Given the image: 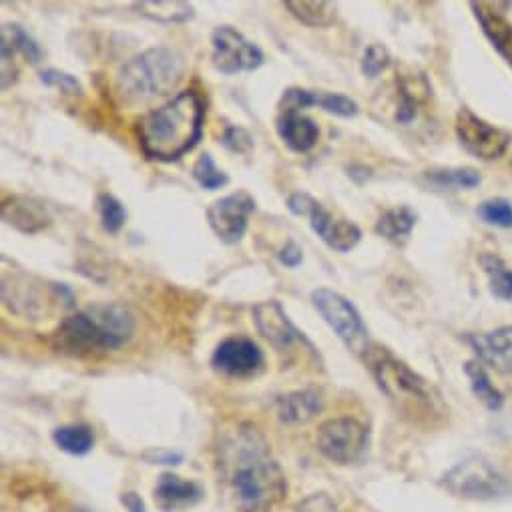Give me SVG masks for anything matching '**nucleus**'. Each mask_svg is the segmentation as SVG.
Returning a JSON list of instances; mask_svg holds the SVG:
<instances>
[{
	"instance_id": "1",
	"label": "nucleus",
	"mask_w": 512,
	"mask_h": 512,
	"mask_svg": "<svg viewBox=\"0 0 512 512\" xmlns=\"http://www.w3.org/2000/svg\"><path fill=\"white\" fill-rule=\"evenodd\" d=\"M215 466L235 512H274L286 498V476L264 434L249 422L219 430Z\"/></svg>"
},
{
	"instance_id": "2",
	"label": "nucleus",
	"mask_w": 512,
	"mask_h": 512,
	"mask_svg": "<svg viewBox=\"0 0 512 512\" xmlns=\"http://www.w3.org/2000/svg\"><path fill=\"white\" fill-rule=\"evenodd\" d=\"M203 123L205 107L201 97L193 91H183L141 117L137 123L141 151L151 161H177L201 141Z\"/></svg>"
},
{
	"instance_id": "3",
	"label": "nucleus",
	"mask_w": 512,
	"mask_h": 512,
	"mask_svg": "<svg viewBox=\"0 0 512 512\" xmlns=\"http://www.w3.org/2000/svg\"><path fill=\"white\" fill-rule=\"evenodd\" d=\"M135 334V316L123 304H95L65 318L51 336L57 352L87 358L123 348Z\"/></svg>"
},
{
	"instance_id": "4",
	"label": "nucleus",
	"mask_w": 512,
	"mask_h": 512,
	"mask_svg": "<svg viewBox=\"0 0 512 512\" xmlns=\"http://www.w3.org/2000/svg\"><path fill=\"white\" fill-rule=\"evenodd\" d=\"M364 358L380 390L388 396L400 414L414 422L430 420L432 416L440 414V400L430 382L418 376L402 360L376 346H370Z\"/></svg>"
},
{
	"instance_id": "5",
	"label": "nucleus",
	"mask_w": 512,
	"mask_h": 512,
	"mask_svg": "<svg viewBox=\"0 0 512 512\" xmlns=\"http://www.w3.org/2000/svg\"><path fill=\"white\" fill-rule=\"evenodd\" d=\"M185 75V61L171 49L155 47L127 61L117 75V91L125 103H145L171 93Z\"/></svg>"
},
{
	"instance_id": "6",
	"label": "nucleus",
	"mask_w": 512,
	"mask_h": 512,
	"mask_svg": "<svg viewBox=\"0 0 512 512\" xmlns=\"http://www.w3.org/2000/svg\"><path fill=\"white\" fill-rule=\"evenodd\" d=\"M5 306L23 318L47 320L61 310L73 308V292L65 284H51L31 276H5L3 280Z\"/></svg>"
},
{
	"instance_id": "7",
	"label": "nucleus",
	"mask_w": 512,
	"mask_h": 512,
	"mask_svg": "<svg viewBox=\"0 0 512 512\" xmlns=\"http://www.w3.org/2000/svg\"><path fill=\"white\" fill-rule=\"evenodd\" d=\"M442 486L460 498L470 500H492L508 492V482L504 476L482 456H468L450 468Z\"/></svg>"
},
{
	"instance_id": "8",
	"label": "nucleus",
	"mask_w": 512,
	"mask_h": 512,
	"mask_svg": "<svg viewBox=\"0 0 512 512\" xmlns=\"http://www.w3.org/2000/svg\"><path fill=\"white\" fill-rule=\"evenodd\" d=\"M312 304L348 350L354 354H366L370 348L368 328L350 300L334 290L320 288L312 292Z\"/></svg>"
},
{
	"instance_id": "9",
	"label": "nucleus",
	"mask_w": 512,
	"mask_h": 512,
	"mask_svg": "<svg viewBox=\"0 0 512 512\" xmlns=\"http://www.w3.org/2000/svg\"><path fill=\"white\" fill-rule=\"evenodd\" d=\"M368 444V428L350 416L330 418L320 424L316 446L334 464L356 462Z\"/></svg>"
},
{
	"instance_id": "10",
	"label": "nucleus",
	"mask_w": 512,
	"mask_h": 512,
	"mask_svg": "<svg viewBox=\"0 0 512 512\" xmlns=\"http://www.w3.org/2000/svg\"><path fill=\"white\" fill-rule=\"evenodd\" d=\"M211 63L223 75L255 71L264 65V53L233 27H217L211 35Z\"/></svg>"
},
{
	"instance_id": "11",
	"label": "nucleus",
	"mask_w": 512,
	"mask_h": 512,
	"mask_svg": "<svg viewBox=\"0 0 512 512\" xmlns=\"http://www.w3.org/2000/svg\"><path fill=\"white\" fill-rule=\"evenodd\" d=\"M456 135L462 147L484 161L500 159L512 141V135L500 127H494L474 115L470 109H460L456 115Z\"/></svg>"
},
{
	"instance_id": "12",
	"label": "nucleus",
	"mask_w": 512,
	"mask_h": 512,
	"mask_svg": "<svg viewBox=\"0 0 512 512\" xmlns=\"http://www.w3.org/2000/svg\"><path fill=\"white\" fill-rule=\"evenodd\" d=\"M266 358L262 348L245 336L225 338L211 356L215 372L229 378H251L264 370Z\"/></svg>"
},
{
	"instance_id": "13",
	"label": "nucleus",
	"mask_w": 512,
	"mask_h": 512,
	"mask_svg": "<svg viewBox=\"0 0 512 512\" xmlns=\"http://www.w3.org/2000/svg\"><path fill=\"white\" fill-rule=\"evenodd\" d=\"M255 211V199L247 191L229 193L207 207V221L223 243H237L245 235L247 219Z\"/></svg>"
},
{
	"instance_id": "14",
	"label": "nucleus",
	"mask_w": 512,
	"mask_h": 512,
	"mask_svg": "<svg viewBox=\"0 0 512 512\" xmlns=\"http://www.w3.org/2000/svg\"><path fill=\"white\" fill-rule=\"evenodd\" d=\"M253 322L258 332L280 352L290 350L296 344H308L306 336L294 326L286 310L278 300H268L253 308Z\"/></svg>"
},
{
	"instance_id": "15",
	"label": "nucleus",
	"mask_w": 512,
	"mask_h": 512,
	"mask_svg": "<svg viewBox=\"0 0 512 512\" xmlns=\"http://www.w3.org/2000/svg\"><path fill=\"white\" fill-rule=\"evenodd\" d=\"M306 217L310 219V225L312 229L320 235V239L340 251V253H346L350 249H354L360 239H362V231L356 223L352 221H346V219H336L320 201L312 199L308 211H306Z\"/></svg>"
},
{
	"instance_id": "16",
	"label": "nucleus",
	"mask_w": 512,
	"mask_h": 512,
	"mask_svg": "<svg viewBox=\"0 0 512 512\" xmlns=\"http://www.w3.org/2000/svg\"><path fill=\"white\" fill-rule=\"evenodd\" d=\"M306 107H322L328 113L338 117H354L358 113V105L354 99L336 93H320L308 89H288L280 101V111H300Z\"/></svg>"
},
{
	"instance_id": "17",
	"label": "nucleus",
	"mask_w": 512,
	"mask_h": 512,
	"mask_svg": "<svg viewBox=\"0 0 512 512\" xmlns=\"http://www.w3.org/2000/svg\"><path fill=\"white\" fill-rule=\"evenodd\" d=\"M3 219L7 225L15 227L21 233H29V235H35V233L47 229L53 221L45 203H41L35 197H27V195H15V197L5 199Z\"/></svg>"
},
{
	"instance_id": "18",
	"label": "nucleus",
	"mask_w": 512,
	"mask_h": 512,
	"mask_svg": "<svg viewBox=\"0 0 512 512\" xmlns=\"http://www.w3.org/2000/svg\"><path fill=\"white\" fill-rule=\"evenodd\" d=\"M153 498L163 512H175L195 506L203 498V490L193 480H183L177 474L165 472L157 480Z\"/></svg>"
},
{
	"instance_id": "19",
	"label": "nucleus",
	"mask_w": 512,
	"mask_h": 512,
	"mask_svg": "<svg viewBox=\"0 0 512 512\" xmlns=\"http://www.w3.org/2000/svg\"><path fill=\"white\" fill-rule=\"evenodd\" d=\"M466 342L474 348L480 362L500 372H512V326L498 328L484 336H468Z\"/></svg>"
},
{
	"instance_id": "20",
	"label": "nucleus",
	"mask_w": 512,
	"mask_h": 512,
	"mask_svg": "<svg viewBox=\"0 0 512 512\" xmlns=\"http://www.w3.org/2000/svg\"><path fill=\"white\" fill-rule=\"evenodd\" d=\"M276 129L280 139L296 153H308L320 139V129L314 119L300 111H280Z\"/></svg>"
},
{
	"instance_id": "21",
	"label": "nucleus",
	"mask_w": 512,
	"mask_h": 512,
	"mask_svg": "<svg viewBox=\"0 0 512 512\" xmlns=\"http://www.w3.org/2000/svg\"><path fill=\"white\" fill-rule=\"evenodd\" d=\"M324 408L322 392L316 388L296 390L286 396H280L276 402L278 418L284 424H304L316 418Z\"/></svg>"
},
{
	"instance_id": "22",
	"label": "nucleus",
	"mask_w": 512,
	"mask_h": 512,
	"mask_svg": "<svg viewBox=\"0 0 512 512\" xmlns=\"http://www.w3.org/2000/svg\"><path fill=\"white\" fill-rule=\"evenodd\" d=\"M476 21L480 23L486 39L494 45V49L512 65V25L496 11H492L484 3H472Z\"/></svg>"
},
{
	"instance_id": "23",
	"label": "nucleus",
	"mask_w": 512,
	"mask_h": 512,
	"mask_svg": "<svg viewBox=\"0 0 512 512\" xmlns=\"http://www.w3.org/2000/svg\"><path fill=\"white\" fill-rule=\"evenodd\" d=\"M15 53H21L29 63L37 65L43 57L41 47L29 37V33L13 23L3 25V45H0V55H3V71L13 63Z\"/></svg>"
},
{
	"instance_id": "24",
	"label": "nucleus",
	"mask_w": 512,
	"mask_h": 512,
	"mask_svg": "<svg viewBox=\"0 0 512 512\" xmlns=\"http://www.w3.org/2000/svg\"><path fill=\"white\" fill-rule=\"evenodd\" d=\"M416 221H418V215L408 205L392 207V209H386L376 221V233L392 243L402 245L410 237Z\"/></svg>"
},
{
	"instance_id": "25",
	"label": "nucleus",
	"mask_w": 512,
	"mask_h": 512,
	"mask_svg": "<svg viewBox=\"0 0 512 512\" xmlns=\"http://www.w3.org/2000/svg\"><path fill=\"white\" fill-rule=\"evenodd\" d=\"M133 9L149 19V21H155V23H185V21H191L193 19V7L187 5V3H171V0H157V3H149V0H145V3H135Z\"/></svg>"
},
{
	"instance_id": "26",
	"label": "nucleus",
	"mask_w": 512,
	"mask_h": 512,
	"mask_svg": "<svg viewBox=\"0 0 512 512\" xmlns=\"http://www.w3.org/2000/svg\"><path fill=\"white\" fill-rule=\"evenodd\" d=\"M480 266L484 274L488 276L490 292L494 298L510 302L512 300V270L500 260L494 253H482L480 255Z\"/></svg>"
},
{
	"instance_id": "27",
	"label": "nucleus",
	"mask_w": 512,
	"mask_h": 512,
	"mask_svg": "<svg viewBox=\"0 0 512 512\" xmlns=\"http://www.w3.org/2000/svg\"><path fill=\"white\" fill-rule=\"evenodd\" d=\"M53 440L63 452L73 456H85L93 450L95 434L85 424H69V426L57 428L53 432Z\"/></svg>"
},
{
	"instance_id": "28",
	"label": "nucleus",
	"mask_w": 512,
	"mask_h": 512,
	"mask_svg": "<svg viewBox=\"0 0 512 512\" xmlns=\"http://www.w3.org/2000/svg\"><path fill=\"white\" fill-rule=\"evenodd\" d=\"M286 9L304 25L326 29L336 21V7L332 3H310V0H290Z\"/></svg>"
},
{
	"instance_id": "29",
	"label": "nucleus",
	"mask_w": 512,
	"mask_h": 512,
	"mask_svg": "<svg viewBox=\"0 0 512 512\" xmlns=\"http://www.w3.org/2000/svg\"><path fill=\"white\" fill-rule=\"evenodd\" d=\"M466 374L470 378L472 390L476 398L490 410H498L502 406V394L492 386L482 362H468L466 364Z\"/></svg>"
},
{
	"instance_id": "30",
	"label": "nucleus",
	"mask_w": 512,
	"mask_h": 512,
	"mask_svg": "<svg viewBox=\"0 0 512 512\" xmlns=\"http://www.w3.org/2000/svg\"><path fill=\"white\" fill-rule=\"evenodd\" d=\"M426 179L438 187H452V189H472L480 185V173L468 167L460 169H432L426 173Z\"/></svg>"
},
{
	"instance_id": "31",
	"label": "nucleus",
	"mask_w": 512,
	"mask_h": 512,
	"mask_svg": "<svg viewBox=\"0 0 512 512\" xmlns=\"http://www.w3.org/2000/svg\"><path fill=\"white\" fill-rule=\"evenodd\" d=\"M97 213L101 217L105 231H109V233L121 231V227L125 225V219H127V211H125L123 203L111 193L97 195Z\"/></svg>"
},
{
	"instance_id": "32",
	"label": "nucleus",
	"mask_w": 512,
	"mask_h": 512,
	"mask_svg": "<svg viewBox=\"0 0 512 512\" xmlns=\"http://www.w3.org/2000/svg\"><path fill=\"white\" fill-rule=\"evenodd\" d=\"M193 179H195L203 189H209V191L219 189V187L227 185V181H229V177L225 175V171H221V169L215 165V161H213V157H211L209 153H203V155L195 161V165H193Z\"/></svg>"
},
{
	"instance_id": "33",
	"label": "nucleus",
	"mask_w": 512,
	"mask_h": 512,
	"mask_svg": "<svg viewBox=\"0 0 512 512\" xmlns=\"http://www.w3.org/2000/svg\"><path fill=\"white\" fill-rule=\"evenodd\" d=\"M478 215L484 223L510 229L512 227V203L506 199H488L478 205Z\"/></svg>"
},
{
	"instance_id": "34",
	"label": "nucleus",
	"mask_w": 512,
	"mask_h": 512,
	"mask_svg": "<svg viewBox=\"0 0 512 512\" xmlns=\"http://www.w3.org/2000/svg\"><path fill=\"white\" fill-rule=\"evenodd\" d=\"M390 53L384 45H370L364 53V59H362V73L370 79L378 77L382 71H386L390 67Z\"/></svg>"
},
{
	"instance_id": "35",
	"label": "nucleus",
	"mask_w": 512,
	"mask_h": 512,
	"mask_svg": "<svg viewBox=\"0 0 512 512\" xmlns=\"http://www.w3.org/2000/svg\"><path fill=\"white\" fill-rule=\"evenodd\" d=\"M41 81L47 85V87H57L61 89L63 93L67 95H83V87L81 83L77 81V77L65 73V71H59V69H47L41 73Z\"/></svg>"
},
{
	"instance_id": "36",
	"label": "nucleus",
	"mask_w": 512,
	"mask_h": 512,
	"mask_svg": "<svg viewBox=\"0 0 512 512\" xmlns=\"http://www.w3.org/2000/svg\"><path fill=\"white\" fill-rule=\"evenodd\" d=\"M221 143H223L229 151L241 153V155H245V153H249V151L253 149V139H251V135H249L245 129H241V127H227L225 133H223V137H221Z\"/></svg>"
},
{
	"instance_id": "37",
	"label": "nucleus",
	"mask_w": 512,
	"mask_h": 512,
	"mask_svg": "<svg viewBox=\"0 0 512 512\" xmlns=\"http://www.w3.org/2000/svg\"><path fill=\"white\" fill-rule=\"evenodd\" d=\"M294 512H338V506L330 494L316 492V494H310L308 498H304L294 508Z\"/></svg>"
},
{
	"instance_id": "38",
	"label": "nucleus",
	"mask_w": 512,
	"mask_h": 512,
	"mask_svg": "<svg viewBox=\"0 0 512 512\" xmlns=\"http://www.w3.org/2000/svg\"><path fill=\"white\" fill-rule=\"evenodd\" d=\"M278 258H280V262H282L286 268H298V266L304 262V251H302V247H300L298 243L288 241V243L280 249Z\"/></svg>"
},
{
	"instance_id": "39",
	"label": "nucleus",
	"mask_w": 512,
	"mask_h": 512,
	"mask_svg": "<svg viewBox=\"0 0 512 512\" xmlns=\"http://www.w3.org/2000/svg\"><path fill=\"white\" fill-rule=\"evenodd\" d=\"M121 502L125 504V508L129 512H145V504H143V500L135 492H125L121 496Z\"/></svg>"
},
{
	"instance_id": "40",
	"label": "nucleus",
	"mask_w": 512,
	"mask_h": 512,
	"mask_svg": "<svg viewBox=\"0 0 512 512\" xmlns=\"http://www.w3.org/2000/svg\"><path fill=\"white\" fill-rule=\"evenodd\" d=\"M71 512H89V510H85V508H75V510H71Z\"/></svg>"
}]
</instances>
